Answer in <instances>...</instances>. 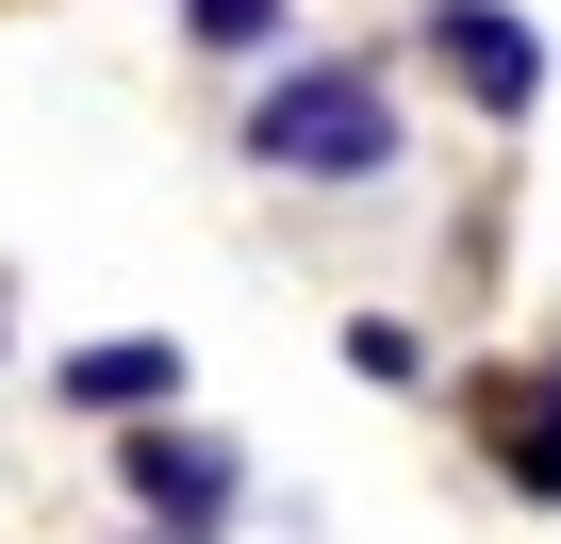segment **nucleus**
I'll use <instances>...</instances> for the list:
<instances>
[{"label":"nucleus","mask_w":561,"mask_h":544,"mask_svg":"<svg viewBox=\"0 0 561 544\" xmlns=\"http://www.w3.org/2000/svg\"><path fill=\"white\" fill-rule=\"evenodd\" d=\"M248 165H280V182H380V165H397L380 67H280V83L248 100Z\"/></svg>","instance_id":"obj_1"},{"label":"nucleus","mask_w":561,"mask_h":544,"mask_svg":"<svg viewBox=\"0 0 561 544\" xmlns=\"http://www.w3.org/2000/svg\"><path fill=\"white\" fill-rule=\"evenodd\" d=\"M116 478H133V511H149L165 544H215V528H231V495H248V462H231L215 429H182V413H149V429L116 445Z\"/></svg>","instance_id":"obj_2"},{"label":"nucleus","mask_w":561,"mask_h":544,"mask_svg":"<svg viewBox=\"0 0 561 544\" xmlns=\"http://www.w3.org/2000/svg\"><path fill=\"white\" fill-rule=\"evenodd\" d=\"M430 67H446V83H462V100H479L495 132H512V116L545 100V34L512 18V0H430Z\"/></svg>","instance_id":"obj_3"},{"label":"nucleus","mask_w":561,"mask_h":544,"mask_svg":"<svg viewBox=\"0 0 561 544\" xmlns=\"http://www.w3.org/2000/svg\"><path fill=\"white\" fill-rule=\"evenodd\" d=\"M479 462L528 495V511H561V347L545 363H495L479 380Z\"/></svg>","instance_id":"obj_4"},{"label":"nucleus","mask_w":561,"mask_h":544,"mask_svg":"<svg viewBox=\"0 0 561 544\" xmlns=\"http://www.w3.org/2000/svg\"><path fill=\"white\" fill-rule=\"evenodd\" d=\"M50 396H67V413H133V429H149V413H182V347H165V331L67 347V363H50Z\"/></svg>","instance_id":"obj_5"},{"label":"nucleus","mask_w":561,"mask_h":544,"mask_svg":"<svg viewBox=\"0 0 561 544\" xmlns=\"http://www.w3.org/2000/svg\"><path fill=\"white\" fill-rule=\"evenodd\" d=\"M182 18H198V50H264V34H280V0H182Z\"/></svg>","instance_id":"obj_6"},{"label":"nucleus","mask_w":561,"mask_h":544,"mask_svg":"<svg viewBox=\"0 0 561 544\" xmlns=\"http://www.w3.org/2000/svg\"><path fill=\"white\" fill-rule=\"evenodd\" d=\"M347 363H364V380H430V347H413L397 314H364V331H347Z\"/></svg>","instance_id":"obj_7"}]
</instances>
